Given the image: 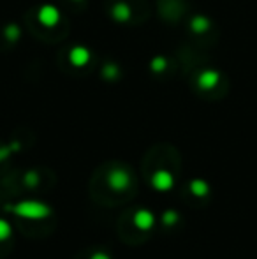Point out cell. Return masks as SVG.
I'll return each mask as SVG.
<instances>
[{
	"instance_id": "4fadbf2b",
	"label": "cell",
	"mask_w": 257,
	"mask_h": 259,
	"mask_svg": "<svg viewBox=\"0 0 257 259\" xmlns=\"http://www.w3.org/2000/svg\"><path fill=\"white\" fill-rule=\"evenodd\" d=\"M4 34H6V37L9 39V41H16V39L20 37V27H18V25H7Z\"/></svg>"
},
{
	"instance_id": "5b68a950",
	"label": "cell",
	"mask_w": 257,
	"mask_h": 259,
	"mask_svg": "<svg viewBox=\"0 0 257 259\" xmlns=\"http://www.w3.org/2000/svg\"><path fill=\"white\" fill-rule=\"evenodd\" d=\"M132 222H134V226H136L137 229H141V231H148V229L153 228L155 215L151 213L150 210H144V208H141V210H137L136 213H134Z\"/></svg>"
},
{
	"instance_id": "ba28073f",
	"label": "cell",
	"mask_w": 257,
	"mask_h": 259,
	"mask_svg": "<svg viewBox=\"0 0 257 259\" xmlns=\"http://www.w3.org/2000/svg\"><path fill=\"white\" fill-rule=\"evenodd\" d=\"M189 189H190V192H192L195 198H206V196H208V192H210V185L206 184L204 180H201V178H195V180L190 182Z\"/></svg>"
},
{
	"instance_id": "8fae6325",
	"label": "cell",
	"mask_w": 257,
	"mask_h": 259,
	"mask_svg": "<svg viewBox=\"0 0 257 259\" xmlns=\"http://www.w3.org/2000/svg\"><path fill=\"white\" fill-rule=\"evenodd\" d=\"M11 233H13L11 224L6 221V219H0V242H6V240H9Z\"/></svg>"
},
{
	"instance_id": "9c48e42d",
	"label": "cell",
	"mask_w": 257,
	"mask_h": 259,
	"mask_svg": "<svg viewBox=\"0 0 257 259\" xmlns=\"http://www.w3.org/2000/svg\"><path fill=\"white\" fill-rule=\"evenodd\" d=\"M219 81V74L215 71H204L201 76H199V85L202 89H213Z\"/></svg>"
},
{
	"instance_id": "9a60e30c",
	"label": "cell",
	"mask_w": 257,
	"mask_h": 259,
	"mask_svg": "<svg viewBox=\"0 0 257 259\" xmlns=\"http://www.w3.org/2000/svg\"><path fill=\"white\" fill-rule=\"evenodd\" d=\"M37 184H39V175L35 173V171H28V173L25 175V185H27V187H35Z\"/></svg>"
},
{
	"instance_id": "ac0fdd59",
	"label": "cell",
	"mask_w": 257,
	"mask_h": 259,
	"mask_svg": "<svg viewBox=\"0 0 257 259\" xmlns=\"http://www.w3.org/2000/svg\"><path fill=\"white\" fill-rule=\"evenodd\" d=\"M9 152H11V150H6V148H2V150H0V160H2V159H6L7 154H9Z\"/></svg>"
},
{
	"instance_id": "6da1fadb",
	"label": "cell",
	"mask_w": 257,
	"mask_h": 259,
	"mask_svg": "<svg viewBox=\"0 0 257 259\" xmlns=\"http://www.w3.org/2000/svg\"><path fill=\"white\" fill-rule=\"evenodd\" d=\"M6 210L13 211L14 215H20L23 219H35V221H42V219L49 217L52 215V208L42 201H34V199H28V201H20L16 205H9Z\"/></svg>"
},
{
	"instance_id": "277c9868",
	"label": "cell",
	"mask_w": 257,
	"mask_h": 259,
	"mask_svg": "<svg viewBox=\"0 0 257 259\" xmlns=\"http://www.w3.org/2000/svg\"><path fill=\"white\" fill-rule=\"evenodd\" d=\"M151 185L161 192L171 191L175 185V177L168 169H157L151 175Z\"/></svg>"
},
{
	"instance_id": "7c38bea8",
	"label": "cell",
	"mask_w": 257,
	"mask_h": 259,
	"mask_svg": "<svg viewBox=\"0 0 257 259\" xmlns=\"http://www.w3.org/2000/svg\"><path fill=\"white\" fill-rule=\"evenodd\" d=\"M166 65H168V62H166L164 57H155L153 60L150 62V67L153 72H162L166 69Z\"/></svg>"
},
{
	"instance_id": "7a4b0ae2",
	"label": "cell",
	"mask_w": 257,
	"mask_h": 259,
	"mask_svg": "<svg viewBox=\"0 0 257 259\" xmlns=\"http://www.w3.org/2000/svg\"><path fill=\"white\" fill-rule=\"evenodd\" d=\"M108 185L113 191H125V189L130 187V175L125 169H122V167H115L108 175Z\"/></svg>"
},
{
	"instance_id": "52a82bcc",
	"label": "cell",
	"mask_w": 257,
	"mask_h": 259,
	"mask_svg": "<svg viewBox=\"0 0 257 259\" xmlns=\"http://www.w3.org/2000/svg\"><path fill=\"white\" fill-rule=\"evenodd\" d=\"M111 16H113V20L117 21H129L130 16H132V11H130V7L127 6L125 2H118L113 6V9H111Z\"/></svg>"
},
{
	"instance_id": "5bb4252c",
	"label": "cell",
	"mask_w": 257,
	"mask_h": 259,
	"mask_svg": "<svg viewBox=\"0 0 257 259\" xmlns=\"http://www.w3.org/2000/svg\"><path fill=\"white\" fill-rule=\"evenodd\" d=\"M206 27H208V21H206L204 18L197 16V18H194V20H192V28H194V32H204V30H206Z\"/></svg>"
},
{
	"instance_id": "3957f363",
	"label": "cell",
	"mask_w": 257,
	"mask_h": 259,
	"mask_svg": "<svg viewBox=\"0 0 257 259\" xmlns=\"http://www.w3.org/2000/svg\"><path fill=\"white\" fill-rule=\"evenodd\" d=\"M37 18L44 27H57L60 23V11L59 7L52 6V4H46L39 9Z\"/></svg>"
},
{
	"instance_id": "2e32d148",
	"label": "cell",
	"mask_w": 257,
	"mask_h": 259,
	"mask_svg": "<svg viewBox=\"0 0 257 259\" xmlns=\"http://www.w3.org/2000/svg\"><path fill=\"white\" fill-rule=\"evenodd\" d=\"M104 76H106V78H117L118 76V67L115 64H108L106 67H104Z\"/></svg>"
},
{
	"instance_id": "30bf717a",
	"label": "cell",
	"mask_w": 257,
	"mask_h": 259,
	"mask_svg": "<svg viewBox=\"0 0 257 259\" xmlns=\"http://www.w3.org/2000/svg\"><path fill=\"white\" fill-rule=\"evenodd\" d=\"M180 221V215L175 210H168L162 213V224L164 226H175Z\"/></svg>"
},
{
	"instance_id": "8992f818",
	"label": "cell",
	"mask_w": 257,
	"mask_h": 259,
	"mask_svg": "<svg viewBox=\"0 0 257 259\" xmlns=\"http://www.w3.org/2000/svg\"><path fill=\"white\" fill-rule=\"evenodd\" d=\"M92 58V53L86 46H74V48L69 52V60L74 67H85L86 64Z\"/></svg>"
},
{
	"instance_id": "e0dca14e",
	"label": "cell",
	"mask_w": 257,
	"mask_h": 259,
	"mask_svg": "<svg viewBox=\"0 0 257 259\" xmlns=\"http://www.w3.org/2000/svg\"><path fill=\"white\" fill-rule=\"evenodd\" d=\"M90 259H111V257L108 256L106 252H93L92 256H90Z\"/></svg>"
}]
</instances>
